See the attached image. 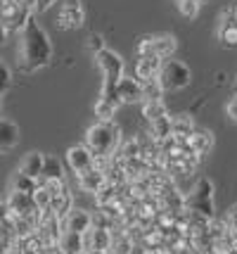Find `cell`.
Listing matches in <instances>:
<instances>
[{"instance_id":"cell-41","label":"cell","mask_w":237,"mask_h":254,"mask_svg":"<svg viewBox=\"0 0 237 254\" xmlns=\"http://www.w3.org/2000/svg\"><path fill=\"white\" fill-rule=\"evenodd\" d=\"M226 14H228V17H230V19H233V24H235V26H237V5H235V7H230V10H228Z\"/></svg>"},{"instance_id":"cell-34","label":"cell","mask_w":237,"mask_h":254,"mask_svg":"<svg viewBox=\"0 0 237 254\" xmlns=\"http://www.w3.org/2000/svg\"><path fill=\"white\" fill-rule=\"evenodd\" d=\"M226 114H228V119H230V122H235V124H237V95H233V98L228 100Z\"/></svg>"},{"instance_id":"cell-26","label":"cell","mask_w":237,"mask_h":254,"mask_svg":"<svg viewBox=\"0 0 237 254\" xmlns=\"http://www.w3.org/2000/svg\"><path fill=\"white\" fill-rule=\"evenodd\" d=\"M164 93H166V90L161 88L159 78L157 81L142 83V102H159V100H164Z\"/></svg>"},{"instance_id":"cell-25","label":"cell","mask_w":237,"mask_h":254,"mask_svg":"<svg viewBox=\"0 0 237 254\" xmlns=\"http://www.w3.org/2000/svg\"><path fill=\"white\" fill-rule=\"evenodd\" d=\"M161 245H166V240H164V233L159 231L157 226L142 233V240H140V250H159Z\"/></svg>"},{"instance_id":"cell-39","label":"cell","mask_w":237,"mask_h":254,"mask_svg":"<svg viewBox=\"0 0 237 254\" xmlns=\"http://www.w3.org/2000/svg\"><path fill=\"white\" fill-rule=\"evenodd\" d=\"M43 254H67V252L62 250V245H47L43 250Z\"/></svg>"},{"instance_id":"cell-33","label":"cell","mask_w":237,"mask_h":254,"mask_svg":"<svg viewBox=\"0 0 237 254\" xmlns=\"http://www.w3.org/2000/svg\"><path fill=\"white\" fill-rule=\"evenodd\" d=\"M93 243H95V228H88V231L81 235V245H83V252H91Z\"/></svg>"},{"instance_id":"cell-6","label":"cell","mask_w":237,"mask_h":254,"mask_svg":"<svg viewBox=\"0 0 237 254\" xmlns=\"http://www.w3.org/2000/svg\"><path fill=\"white\" fill-rule=\"evenodd\" d=\"M190 81H192V71L185 62H181V60H164V66L159 71V83H161V88L166 93L188 88Z\"/></svg>"},{"instance_id":"cell-32","label":"cell","mask_w":237,"mask_h":254,"mask_svg":"<svg viewBox=\"0 0 237 254\" xmlns=\"http://www.w3.org/2000/svg\"><path fill=\"white\" fill-rule=\"evenodd\" d=\"M88 50H91L93 55H97L104 50V38H102L100 33H91V38H88Z\"/></svg>"},{"instance_id":"cell-7","label":"cell","mask_w":237,"mask_h":254,"mask_svg":"<svg viewBox=\"0 0 237 254\" xmlns=\"http://www.w3.org/2000/svg\"><path fill=\"white\" fill-rule=\"evenodd\" d=\"M86 24V7L81 0H67L62 2L59 14H57V26L62 31H76Z\"/></svg>"},{"instance_id":"cell-28","label":"cell","mask_w":237,"mask_h":254,"mask_svg":"<svg viewBox=\"0 0 237 254\" xmlns=\"http://www.w3.org/2000/svg\"><path fill=\"white\" fill-rule=\"evenodd\" d=\"M95 228V226H93ZM112 231L109 228H95V243H93V250H102V252H109L112 250Z\"/></svg>"},{"instance_id":"cell-9","label":"cell","mask_w":237,"mask_h":254,"mask_svg":"<svg viewBox=\"0 0 237 254\" xmlns=\"http://www.w3.org/2000/svg\"><path fill=\"white\" fill-rule=\"evenodd\" d=\"M38 238L43 240V245H59L62 243V235H64V223L59 216H55L52 211H43L41 216V226H38Z\"/></svg>"},{"instance_id":"cell-30","label":"cell","mask_w":237,"mask_h":254,"mask_svg":"<svg viewBox=\"0 0 237 254\" xmlns=\"http://www.w3.org/2000/svg\"><path fill=\"white\" fill-rule=\"evenodd\" d=\"M31 197H34V204H36V207H38L41 211H50V204H52V195L47 192V188L43 186V183H41V181H38V190H36Z\"/></svg>"},{"instance_id":"cell-14","label":"cell","mask_w":237,"mask_h":254,"mask_svg":"<svg viewBox=\"0 0 237 254\" xmlns=\"http://www.w3.org/2000/svg\"><path fill=\"white\" fill-rule=\"evenodd\" d=\"M76 183H79L81 192H86V195H93V197H95V195L107 186V174H104V171H97V169H91V171H86V174L76 176Z\"/></svg>"},{"instance_id":"cell-19","label":"cell","mask_w":237,"mask_h":254,"mask_svg":"<svg viewBox=\"0 0 237 254\" xmlns=\"http://www.w3.org/2000/svg\"><path fill=\"white\" fill-rule=\"evenodd\" d=\"M74 207H76V204H74V192H71V188H64L59 195H55V197H52L50 211L64 221V219H67V214L74 209Z\"/></svg>"},{"instance_id":"cell-5","label":"cell","mask_w":237,"mask_h":254,"mask_svg":"<svg viewBox=\"0 0 237 254\" xmlns=\"http://www.w3.org/2000/svg\"><path fill=\"white\" fill-rule=\"evenodd\" d=\"M178 50V38L171 33H159V36H145L140 38L136 45L138 57H161V60H171Z\"/></svg>"},{"instance_id":"cell-15","label":"cell","mask_w":237,"mask_h":254,"mask_svg":"<svg viewBox=\"0 0 237 254\" xmlns=\"http://www.w3.org/2000/svg\"><path fill=\"white\" fill-rule=\"evenodd\" d=\"M43 169H46V155L43 152H29V155H24V159L19 162V174L24 176L34 178V181H41L43 176Z\"/></svg>"},{"instance_id":"cell-17","label":"cell","mask_w":237,"mask_h":254,"mask_svg":"<svg viewBox=\"0 0 237 254\" xmlns=\"http://www.w3.org/2000/svg\"><path fill=\"white\" fill-rule=\"evenodd\" d=\"M112 250L109 252H116V254H136L138 247L140 245L128 235V231H124V228H114L112 231Z\"/></svg>"},{"instance_id":"cell-3","label":"cell","mask_w":237,"mask_h":254,"mask_svg":"<svg viewBox=\"0 0 237 254\" xmlns=\"http://www.w3.org/2000/svg\"><path fill=\"white\" fill-rule=\"evenodd\" d=\"M95 62H97V66H100V71H102L100 98H107V100H112V102H116V105H121V100L116 95V88H119V81L126 76L124 57L119 55V53H114V50H109V48H104L102 53L95 55Z\"/></svg>"},{"instance_id":"cell-43","label":"cell","mask_w":237,"mask_h":254,"mask_svg":"<svg viewBox=\"0 0 237 254\" xmlns=\"http://www.w3.org/2000/svg\"><path fill=\"white\" fill-rule=\"evenodd\" d=\"M107 254H116V252H107Z\"/></svg>"},{"instance_id":"cell-16","label":"cell","mask_w":237,"mask_h":254,"mask_svg":"<svg viewBox=\"0 0 237 254\" xmlns=\"http://www.w3.org/2000/svg\"><path fill=\"white\" fill-rule=\"evenodd\" d=\"M19 138H22V133H19L17 124L10 119H0V155L14 150L19 145Z\"/></svg>"},{"instance_id":"cell-10","label":"cell","mask_w":237,"mask_h":254,"mask_svg":"<svg viewBox=\"0 0 237 254\" xmlns=\"http://www.w3.org/2000/svg\"><path fill=\"white\" fill-rule=\"evenodd\" d=\"M185 147L190 150L192 155H197L202 159V157H206L214 150V133L206 131V128H194V131L185 138Z\"/></svg>"},{"instance_id":"cell-11","label":"cell","mask_w":237,"mask_h":254,"mask_svg":"<svg viewBox=\"0 0 237 254\" xmlns=\"http://www.w3.org/2000/svg\"><path fill=\"white\" fill-rule=\"evenodd\" d=\"M62 223H64V233H79V235H83L88 228H93V211L83 209V207H74Z\"/></svg>"},{"instance_id":"cell-22","label":"cell","mask_w":237,"mask_h":254,"mask_svg":"<svg viewBox=\"0 0 237 254\" xmlns=\"http://www.w3.org/2000/svg\"><path fill=\"white\" fill-rule=\"evenodd\" d=\"M140 112H142V117H145L147 124H154V122H159V119H164V117L171 114L164 100H159V102H142V110Z\"/></svg>"},{"instance_id":"cell-4","label":"cell","mask_w":237,"mask_h":254,"mask_svg":"<svg viewBox=\"0 0 237 254\" xmlns=\"http://www.w3.org/2000/svg\"><path fill=\"white\" fill-rule=\"evenodd\" d=\"M214 183L206 176H199L194 181L192 190L188 192V209L194 214H202L206 219L216 216V197H214Z\"/></svg>"},{"instance_id":"cell-35","label":"cell","mask_w":237,"mask_h":254,"mask_svg":"<svg viewBox=\"0 0 237 254\" xmlns=\"http://www.w3.org/2000/svg\"><path fill=\"white\" fill-rule=\"evenodd\" d=\"M17 5H19L24 12H29V14H36V12H38V0H17Z\"/></svg>"},{"instance_id":"cell-12","label":"cell","mask_w":237,"mask_h":254,"mask_svg":"<svg viewBox=\"0 0 237 254\" xmlns=\"http://www.w3.org/2000/svg\"><path fill=\"white\" fill-rule=\"evenodd\" d=\"M116 95H119V100H121V105H136V102H142V83H140L136 76H124L121 81H119Z\"/></svg>"},{"instance_id":"cell-21","label":"cell","mask_w":237,"mask_h":254,"mask_svg":"<svg viewBox=\"0 0 237 254\" xmlns=\"http://www.w3.org/2000/svg\"><path fill=\"white\" fill-rule=\"evenodd\" d=\"M41 181H67V176H64V166H62V159H59V157L46 155V169H43Z\"/></svg>"},{"instance_id":"cell-38","label":"cell","mask_w":237,"mask_h":254,"mask_svg":"<svg viewBox=\"0 0 237 254\" xmlns=\"http://www.w3.org/2000/svg\"><path fill=\"white\" fill-rule=\"evenodd\" d=\"M57 0H38V12L36 14H41V12H47L52 5H55Z\"/></svg>"},{"instance_id":"cell-37","label":"cell","mask_w":237,"mask_h":254,"mask_svg":"<svg viewBox=\"0 0 237 254\" xmlns=\"http://www.w3.org/2000/svg\"><path fill=\"white\" fill-rule=\"evenodd\" d=\"M7 216H10V209H7V202L5 199H0V226L7 221Z\"/></svg>"},{"instance_id":"cell-23","label":"cell","mask_w":237,"mask_h":254,"mask_svg":"<svg viewBox=\"0 0 237 254\" xmlns=\"http://www.w3.org/2000/svg\"><path fill=\"white\" fill-rule=\"evenodd\" d=\"M119 107H121V105H116V102H112V100L97 98L93 112H95L97 122H114V117H116V110H119Z\"/></svg>"},{"instance_id":"cell-36","label":"cell","mask_w":237,"mask_h":254,"mask_svg":"<svg viewBox=\"0 0 237 254\" xmlns=\"http://www.w3.org/2000/svg\"><path fill=\"white\" fill-rule=\"evenodd\" d=\"M226 221H228V226H230V228H233V231L237 233V202L233 204V207H230V209H228Z\"/></svg>"},{"instance_id":"cell-29","label":"cell","mask_w":237,"mask_h":254,"mask_svg":"<svg viewBox=\"0 0 237 254\" xmlns=\"http://www.w3.org/2000/svg\"><path fill=\"white\" fill-rule=\"evenodd\" d=\"M176 7L185 19H194L199 14V7H202V0H176Z\"/></svg>"},{"instance_id":"cell-24","label":"cell","mask_w":237,"mask_h":254,"mask_svg":"<svg viewBox=\"0 0 237 254\" xmlns=\"http://www.w3.org/2000/svg\"><path fill=\"white\" fill-rule=\"evenodd\" d=\"M10 190H14V192H22V195H34L36 190H38V181H34V178L24 176V174H14L10 181Z\"/></svg>"},{"instance_id":"cell-40","label":"cell","mask_w":237,"mask_h":254,"mask_svg":"<svg viewBox=\"0 0 237 254\" xmlns=\"http://www.w3.org/2000/svg\"><path fill=\"white\" fill-rule=\"evenodd\" d=\"M10 29H7V26H5V24L0 22V43H5V41H7V36H10Z\"/></svg>"},{"instance_id":"cell-31","label":"cell","mask_w":237,"mask_h":254,"mask_svg":"<svg viewBox=\"0 0 237 254\" xmlns=\"http://www.w3.org/2000/svg\"><path fill=\"white\" fill-rule=\"evenodd\" d=\"M10 83H12V74H10V69H7V64L0 60V95L2 93H7V88H10Z\"/></svg>"},{"instance_id":"cell-2","label":"cell","mask_w":237,"mask_h":254,"mask_svg":"<svg viewBox=\"0 0 237 254\" xmlns=\"http://www.w3.org/2000/svg\"><path fill=\"white\" fill-rule=\"evenodd\" d=\"M124 128L116 122H95L86 131V140L83 145L91 150L95 157H109L112 159L119 147L124 145Z\"/></svg>"},{"instance_id":"cell-13","label":"cell","mask_w":237,"mask_h":254,"mask_svg":"<svg viewBox=\"0 0 237 254\" xmlns=\"http://www.w3.org/2000/svg\"><path fill=\"white\" fill-rule=\"evenodd\" d=\"M161 66H164V60H161V57H138L136 60V78L140 83L157 81Z\"/></svg>"},{"instance_id":"cell-44","label":"cell","mask_w":237,"mask_h":254,"mask_svg":"<svg viewBox=\"0 0 237 254\" xmlns=\"http://www.w3.org/2000/svg\"><path fill=\"white\" fill-rule=\"evenodd\" d=\"M202 2H206V0H202Z\"/></svg>"},{"instance_id":"cell-42","label":"cell","mask_w":237,"mask_h":254,"mask_svg":"<svg viewBox=\"0 0 237 254\" xmlns=\"http://www.w3.org/2000/svg\"><path fill=\"white\" fill-rule=\"evenodd\" d=\"M216 83L223 86V83H226V74H218V76H216Z\"/></svg>"},{"instance_id":"cell-18","label":"cell","mask_w":237,"mask_h":254,"mask_svg":"<svg viewBox=\"0 0 237 254\" xmlns=\"http://www.w3.org/2000/svg\"><path fill=\"white\" fill-rule=\"evenodd\" d=\"M197 126H194V119H192V114L188 112H181V114H171V135H176V138H181L185 140L192 131H194Z\"/></svg>"},{"instance_id":"cell-8","label":"cell","mask_w":237,"mask_h":254,"mask_svg":"<svg viewBox=\"0 0 237 254\" xmlns=\"http://www.w3.org/2000/svg\"><path fill=\"white\" fill-rule=\"evenodd\" d=\"M64 162H67V169L74 174V176H81V174H86V171H91L93 169L95 155H93L83 143L71 145V147L67 150V155H64Z\"/></svg>"},{"instance_id":"cell-1","label":"cell","mask_w":237,"mask_h":254,"mask_svg":"<svg viewBox=\"0 0 237 254\" xmlns=\"http://www.w3.org/2000/svg\"><path fill=\"white\" fill-rule=\"evenodd\" d=\"M52 60V43L47 38L46 29L36 22L34 17L19 33V45H17V66L24 74H36L43 66L50 64Z\"/></svg>"},{"instance_id":"cell-20","label":"cell","mask_w":237,"mask_h":254,"mask_svg":"<svg viewBox=\"0 0 237 254\" xmlns=\"http://www.w3.org/2000/svg\"><path fill=\"white\" fill-rule=\"evenodd\" d=\"M218 41L226 48H237V26L228 14H223V19L218 24Z\"/></svg>"},{"instance_id":"cell-27","label":"cell","mask_w":237,"mask_h":254,"mask_svg":"<svg viewBox=\"0 0 237 254\" xmlns=\"http://www.w3.org/2000/svg\"><path fill=\"white\" fill-rule=\"evenodd\" d=\"M59 245H62V250L67 254H83V245H81L79 233H64Z\"/></svg>"}]
</instances>
